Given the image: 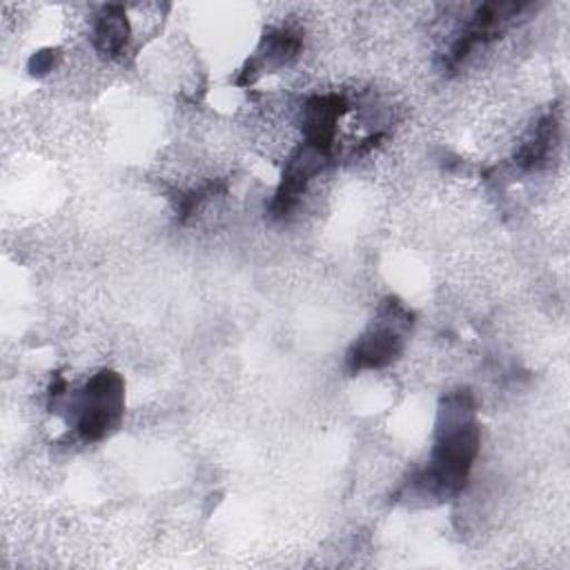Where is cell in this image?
Instances as JSON below:
<instances>
[{"mask_svg":"<svg viewBox=\"0 0 570 570\" xmlns=\"http://www.w3.org/2000/svg\"><path fill=\"white\" fill-rule=\"evenodd\" d=\"M345 102L341 96H316L303 107V134L305 145L314 147L321 154H330L338 116L343 114Z\"/></svg>","mask_w":570,"mask_h":570,"instance_id":"cell-2","label":"cell"},{"mask_svg":"<svg viewBox=\"0 0 570 570\" xmlns=\"http://www.w3.org/2000/svg\"><path fill=\"white\" fill-rule=\"evenodd\" d=\"M401 352V338L390 327H376L365 334L350 352V365L354 370L383 367Z\"/></svg>","mask_w":570,"mask_h":570,"instance_id":"cell-3","label":"cell"},{"mask_svg":"<svg viewBox=\"0 0 570 570\" xmlns=\"http://www.w3.org/2000/svg\"><path fill=\"white\" fill-rule=\"evenodd\" d=\"M122 412V381L116 372L96 374L82 401V412L78 421V432L87 441L102 439L120 419Z\"/></svg>","mask_w":570,"mask_h":570,"instance_id":"cell-1","label":"cell"},{"mask_svg":"<svg viewBox=\"0 0 570 570\" xmlns=\"http://www.w3.org/2000/svg\"><path fill=\"white\" fill-rule=\"evenodd\" d=\"M127 36H129V27H127V18H125L122 9L107 7L94 29L96 49L107 56H118L125 49Z\"/></svg>","mask_w":570,"mask_h":570,"instance_id":"cell-4","label":"cell"}]
</instances>
